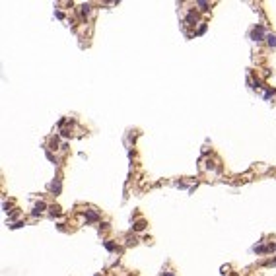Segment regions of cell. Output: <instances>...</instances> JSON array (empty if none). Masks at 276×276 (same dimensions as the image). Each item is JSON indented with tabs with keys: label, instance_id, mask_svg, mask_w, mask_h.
I'll return each mask as SVG.
<instances>
[{
	"label": "cell",
	"instance_id": "obj_1",
	"mask_svg": "<svg viewBox=\"0 0 276 276\" xmlns=\"http://www.w3.org/2000/svg\"><path fill=\"white\" fill-rule=\"evenodd\" d=\"M263 37H264V27L261 24H257L253 27V31H251V39L253 41H263Z\"/></svg>",
	"mask_w": 276,
	"mask_h": 276
},
{
	"label": "cell",
	"instance_id": "obj_2",
	"mask_svg": "<svg viewBox=\"0 0 276 276\" xmlns=\"http://www.w3.org/2000/svg\"><path fill=\"white\" fill-rule=\"evenodd\" d=\"M84 216H86V222H97V220H99V214H97L95 210H86Z\"/></svg>",
	"mask_w": 276,
	"mask_h": 276
},
{
	"label": "cell",
	"instance_id": "obj_3",
	"mask_svg": "<svg viewBox=\"0 0 276 276\" xmlns=\"http://www.w3.org/2000/svg\"><path fill=\"white\" fill-rule=\"evenodd\" d=\"M45 208H47V204H45V202H43V200H39L37 204H35V208H33L31 216H39V214H41V212L45 210Z\"/></svg>",
	"mask_w": 276,
	"mask_h": 276
},
{
	"label": "cell",
	"instance_id": "obj_4",
	"mask_svg": "<svg viewBox=\"0 0 276 276\" xmlns=\"http://www.w3.org/2000/svg\"><path fill=\"white\" fill-rule=\"evenodd\" d=\"M49 189H51V193H53V194H58V193H60V179L57 177V179H55L51 185H49Z\"/></svg>",
	"mask_w": 276,
	"mask_h": 276
},
{
	"label": "cell",
	"instance_id": "obj_5",
	"mask_svg": "<svg viewBox=\"0 0 276 276\" xmlns=\"http://www.w3.org/2000/svg\"><path fill=\"white\" fill-rule=\"evenodd\" d=\"M253 251H255V253H259V255H263V253H268V245H255V247H253Z\"/></svg>",
	"mask_w": 276,
	"mask_h": 276
},
{
	"label": "cell",
	"instance_id": "obj_6",
	"mask_svg": "<svg viewBox=\"0 0 276 276\" xmlns=\"http://www.w3.org/2000/svg\"><path fill=\"white\" fill-rule=\"evenodd\" d=\"M194 19H196V12H194V10H191V12L187 14V24L194 26Z\"/></svg>",
	"mask_w": 276,
	"mask_h": 276
},
{
	"label": "cell",
	"instance_id": "obj_7",
	"mask_svg": "<svg viewBox=\"0 0 276 276\" xmlns=\"http://www.w3.org/2000/svg\"><path fill=\"white\" fill-rule=\"evenodd\" d=\"M142 230H146V222H144V220H138L134 224V231H142Z\"/></svg>",
	"mask_w": 276,
	"mask_h": 276
},
{
	"label": "cell",
	"instance_id": "obj_8",
	"mask_svg": "<svg viewBox=\"0 0 276 276\" xmlns=\"http://www.w3.org/2000/svg\"><path fill=\"white\" fill-rule=\"evenodd\" d=\"M266 41H268V45H270V47H276V35L268 33V35H266Z\"/></svg>",
	"mask_w": 276,
	"mask_h": 276
},
{
	"label": "cell",
	"instance_id": "obj_9",
	"mask_svg": "<svg viewBox=\"0 0 276 276\" xmlns=\"http://www.w3.org/2000/svg\"><path fill=\"white\" fill-rule=\"evenodd\" d=\"M105 249L107 251H117V243H113V241H105Z\"/></svg>",
	"mask_w": 276,
	"mask_h": 276
},
{
	"label": "cell",
	"instance_id": "obj_10",
	"mask_svg": "<svg viewBox=\"0 0 276 276\" xmlns=\"http://www.w3.org/2000/svg\"><path fill=\"white\" fill-rule=\"evenodd\" d=\"M199 6H200V10H202V12H208V10H210V8H208L210 4H208V2H204V0H200Z\"/></svg>",
	"mask_w": 276,
	"mask_h": 276
},
{
	"label": "cell",
	"instance_id": "obj_11",
	"mask_svg": "<svg viewBox=\"0 0 276 276\" xmlns=\"http://www.w3.org/2000/svg\"><path fill=\"white\" fill-rule=\"evenodd\" d=\"M51 150H58V138H57V136H53V138H51Z\"/></svg>",
	"mask_w": 276,
	"mask_h": 276
},
{
	"label": "cell",
	"instance_id": "obj_12",
	"mask_svg": "<svg viewBox=\"0 0 276 276\" xmlns=\"http://www.w3.org/2000/svg\"><path fill=\"white\" fill-rule=\"evenodd\" d=\"M90 10H91L90 4H84V6H82V16H88V14H90Z\"/></svg>",
	"mask_w": 276,
	"mask_h": 276
},
{
	"label": "cell",
	"instance_id": "obj_13",
	"mask_svg": "<svg viewBox=\"0 0 276 276\" xmlns=\"http://www.w3.org/2000/svg\"><path fill=\"white\" fill-rule=\"evenodd\" d=\"M60 214V208L58 206H51V216H58Z\"/></svg>",
	"mask_w": 276,
	"mask_h": 276
},
{
	"label": "cell",
	"instance_id": "obj_14",
	"mask_svg": "<svg viewBox=\"0 0 276 276\" xmlns=\"http://www.w3.org/2000/svg\"><path fill=\"white\" fill-rule=\"evenodd\" d=\"M138 241H136V237H132V235H129L127 237V245H136Z\"/></svg>",
	"mask_w": 276,
	"mask_h": 276
},
{
	"label": "cell",
	"instance_id": "obj_15",
	"mask_svg": "<svg viewBox=\"0 0 276 276\" xmlns=\"http://www.w3.org/2000/svg\"><path fill=\"white\" fill-rule=\"evenodd\" d=\"M21 226H26V224H24V222H16V224L10 226V230H18V228H21Z\"/></svg>",
	"mask_w": 276,
	"mask_h": 276
},
{
	"label": "cell",
	"instance_id": "obj_16",
	"mask_svg": "<svg viewBox=\"0 0 276 276\" xmlns=\"http://www.w3.org/2000/svg\"><path fill=\"white\" fill-rule=\"evenodd\" d=\"M47 160H49V161H53V163H57V158H55V156H53L51 152H47Z\"/></svg>",
	"mask_w": 276,
	"mask_h": 276
},
{
	"label": "cell",
	"instance_id": "obj_17",
	"mask_svg": "<svg viewBox=\"0 0 276 276\" xmlns=\"http://www.w3.org/2000/svg\"><path fill=\"white\" fill-rule=\"evenodd\" d=\"M204 31H206V24H200V27H199V31H196V33H199V35H202Z\"/></svg>",
	"mask_w": 276,
	"mask_h": 276
},
{
	"label": "cell",
	"instance_id": "obj_18",
	"mask_svg": "<svg viewBox=\"0 0 276 276\" xmlns=\"http://www.w3.org/2000/svg\"><path fill=\"white\" fill-rule=\"evenodd\" d=\"M2 208H4V212H10V202H4V204H2Z\"/></svg>",
	"mask_w": 276,
	"mask_h": 276
},
{
	"label": "cell",
	"instance_id": "obj_19",
	"mask_svg": "<svg viewBox=\"0 0 276 276\" xmlns=\"http://www.w3.org/2000/svg\"><path fill=\"white\" fill-rule=\"evenodd\" d=\"M266 264H268V266H276V259H272V261H268V263H266Z\"/></svg>",
	"mask_w": 276,
	"mask_h": 276
},
{
	"label": "cell",
	"instance_id": "obj_20",
	"mask_svg": "<svg viewBox=\"0 0 276 276\" xmlns=\"http://www.w3.org/2000/svg\"><path fill=\"white\" fill-rule=\"evenodd\" d=\"M161 276H175L173 272H161Z\"/></svg>",
	"mask_w": 276,
	"mask_h": 276
},
{
	"label": "cell",
	"instance_id": "obj_21",
	"mask_svg": "<svg viewBox=\"0 0 276 276\" xmlns=\"http://www.w3.org/2000/svg\"><path fill=\"white\" fill-rule=\"evenodd\" d=\"M95 276H99V274H95Z\"/></svg>",
	"mask_w": 276,
	"mask_h": 276
}]
</instances>
